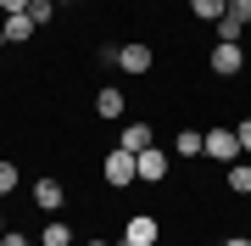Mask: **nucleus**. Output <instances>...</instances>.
<instances>
[{
  "label": "nucleus",
  "mask_w": 251,
  "mask_h": 246,
  "mask_svg": "<svg viewBox=\"0 0 251 246\" xmlns=\"http://www.w3.org/2000/svg\"><path fill=\"white\" fill-rule=\"evenodd\" d=\"M100 173H106V185H117V191H123V185L140 179V163H134V151L117 146V151H106V168H100Z\"/></svg>",
  "instance_id": "f257e3e1"
},
{
  "label": "nucleus",
  "mask_w": 251,
  "mask_h": 246,
  "mask_svg": "<svg viewBox=\"0 0 251 246\" xmlns=\"http://www.w3.org/2000/svg\"><path fill=\"white\" fill-rule=\"evenodd\" d=\"M206 67H212L218 79H234V73L246 67V51H240V45H229V39H218L212 56H206Z\"/></svg>",
  "instance_id": "f03ea898"
},
{
  "label": "nucleus",
  "mask_w": 251,
  "mask_h": 246,
  "mask_svg": "<svg viewBox=\"0 0 251 246\" xmlns=\"http://www.w3.org/2000/svg\"><path fill=\"white\" fill-rule=\"evenodd\" d=\"M123 241H128V246H156V241H162L156 213H134V219L123 224Z\"/></svg>",
  "instance_id": "7ed1b4c3"
},
{
  "label": "nucleus",
  "mask_w": 251,
  "mask_h": 246,
  "mask_svg": "<svg viewBox=\"0 0 251 246\" xmlns=\"http://www.w3.org/2000/svg\"><path fill=\"white\" fill-rule=\"evenodd\" d=\"M206 157L212 163H240V140H234V129H206Z\"/></svg>",
  "instance_id": "20e7f679"
},
{
  "label": "nucleus",
  "mask_w": 251,
  "mask_h": 246,
  "mask_svg": "<svg viewBox=\"0 0 251 246\" xmlns=\"http://www.w3.org/2000/svg\"><path fill=\"white\" fill-rule=\"evenodd\" d=\"M151 62H156V56H151V45H145V39H128V45H117V67H123V73H151Z\"/></svg>",
  "instance_id": "39448f33"
},
{
  "label": "nucleus",
  "mask_w": 251,
  "mask_h": 246,
  "mask_svg": "<svg viewBox=\"0 0 251 246\" xmlns=\"http://www.w3.org/2000/svg\"><path fill=\"white\" fill-rule=\"evenodd\" d=\"M34 207H39V213H62V207H67L62 179H50V173H45V179H34Z\"/></svg>",
  "instance_id": "423d86ee"
},
{
  "label": "nucleus",
  "mask_w": 251,
  "mask_h": 246,
  "mask_svg": "<svg viewBox=\"0 0 251 246\" xmlns=\"http://www.w3.org/2000/svg\"><path fill=\"white\" fill-rule=\"evenodd\" d=\"M134 163H140V179H145V185H162V173H168V157H162V146H145Z\"/></svg>",
  "instance_id": "0eeeda50"
},
{
  "label": "nucleus",
  "mask_w": 251,
  "mask_h": 246,
  "mask_svg": "<svg viewBox=\"0 0 251 246\" xmlns=\"http://www.w3.org/2000/svg\"><path fill=\"white\" fill-rule=\"evenodd\" d=\"M34 28H39V23L28 17V11H17V17H6V23H0V45H23Z\"/></svg>",
  "instance_id": "6e6552de"
},
{
  "label": "nucleus",
  "mask_w": 251,
  "mask_h": 246,
  "mask_svg": "<svg viewBox=\"0 0 251 246\" xmlns=\"http://www.w3.org/2000/svg\"><path fill=\"white\" fill-rule=\"evenodd\" d=\"M117 146H123V151H134V157H140L145 146H156V140H151V123H128V129H123V140H117Z\"/></svg>",
  "instance_id": "1a4fd4ad"
},
{
  "label": "nucleus",
  "mask_w": 251,
  "mask_h": 246,
  "mask_svg": "<svg viewBox=\"0 0 251 246\" xmlns=\"http://www.w3.org/2000/svg\"><path fill=\"white\" fill-rule=\"evenodd\" d=\"M173 151H179V157H201L206 151V135H201V129H179V135H173Z\"/></svg>",
  "instance_id": "9d476101"
},
{
  "label": "nucleus",
  "mask_w": 251,
  "mask_h": 246,
  "mask_svg": "<svg viewBox=\"0 0 251 246\" xmlns=\"http://www.w3.org/2000/svg\"><path fill=\"white\" fill-rule=\"evenodd\" d=\"M95 112H100V118H123V90H117V84H106V90L95 95Z\"/></svg>",
  "instance_id": "9b49d317"
},
{
  "label": "nucleus",
  "mask_w": 251,
  "mask_h": 246,
  "mask_svg": "<svg viewBox=\"0 0 251 246\" xmlns=\"http://www.w3.org/2000/svg\"><path fill=\"white\" fill-rule=\"evenodd\" d=\"M224 179H229V191H234V196H251V163H246V157H240V163H229Z\"/></svg>",
  "instance_id": "f8f14e48"
},
{
  "label": "nucleus",
  "mask_w": 251,
  "mask_h": 246,
  "mask_svg": "<svg viewBox=\"0 0 251 246\" xmlns=\"http://www.w3.org/2000/svg\"><path fill=\"white\" fill-rule=\"evenodd\" d=\"M39 246H73V229H67L62 219H50L45 229H39Z\"/></svg>",
  "instance_id": "ddd939ff"
},
{
  "label": "nucleus",
  "mask_w": 251,
  "mask_h": 246,
  "mask_svg": "<svg viewBox=\"0 0 251 246\" xmlns=\"http://www.w3.org/2000/svg\"><path fill=\"white\" fill-rule=\"evenodd\" d=\"M190 11H196L201 23H218V17L229 11V0H190Z\"/></svg>",
  "instance_id": "4468645a"
},
{
  "label": "nucleus",
  "mask_w": 251,
  "mask_h": 246,
  "mask_svg": "<svg viewBox=\"0 0 251 246\" xmlns=\"http://www.w3.org/2000/svg\"><path fill=\"white\" fill-rule=\"evenodd\" d=\"M23 185V173H17V163H0V196H11Z\"/></svg>",
  "instance_id": "2eb2a0df"
},
{
  "label": "nucleus",
  "mask_w": 251,
  "mask_h": 246,
  "mask_svg": "<svg viewBox=\"0 0 251 246\" xmlns=\"http://www.w3.org/2000/svg\"><path fill=\"white\" fill-rule=\"evenodd\" d=\"M212 28H218V39H229V45H240V34H246V28L234 23V17H218Z\"/></svg>",
  "instance_id": "dca6fc26"
},
{
  "label": "nucleus",
  "mask_w": 251,
  "mask_h": 246,
  "mask_svg": "<svg viewBox=\"0 0 251 246\" xmlns=\"http://www.w3.org/2000/svg\"><path fill=\"white\" fill-rule=\"evenodd\" d=\"M224 17H234L240 28H251V0H229V11H224Z\"/></svg>",
  "instance_id": "f3484780"
},
{
  "label": "nucleus",
  "mask_w": 251,
  "mask_h": 246,
  "mask_svg": "<svg viewBox=\"0 0 251 246\" xmlns=\"http://www.w3.org/2000/svg\"><path fill=\"white\" fill-rule=\"evenodd\" d=\"M28 17H34V23H50V17H56V0H34V6H28Z\"/></svg>",
  "instance_id": "a211bd4d"
},
{
  "label": "nucleus",
  "mask_w": 251,
  "mask_h": 246,
  "mask_svg": "<svg viewBox=\"0 0 251 246\" xmlns=\"http://www.w3.org/2000/svg\"><path fill=\"white\" fill-rule=\"evenodd\" d=\"M234 140H240V157H251V118L234 123Z\"/></svg>",
  "instance_id": "6ab92c4d"
},
{
  "label": "nucleus",
  "mask_w": 251,
  "mask_h": 246,
  "mask_svg": "<svg viewBox=\"0 0 251 246\" xmlns=\"http://www.w3.org/2000/svg\"><path fill=\"white\" fill-rule=\"evenodd\" d=\"M34 6V0H0V11H6V17H17V11H28Z\"/></svg>",
  "instance_id": "aec40b11"
},
{
  "label": "nucleus",
  "mask_w": 251,
  "mask_h": 246,
  "mask_svg": "<svg viewBox=\"0 0 251 246\" xmlns=\"http://www.w3.org/2000/svg\"><path fill=\"white\" fill-rule=\"evenodd\" d=\"M0 246H28V235H23V229H6V235H0Z\"/></svg>",
  "instance_id": "412c9836"
},
{
  "label": "nucleus",
  "mask_w": 251,
  "mask_h": 246,
  "mask_svg": "<svg viewBox=\"0 0 251 246\" xmlns=\"http://www.w3.org/2000/svg\"><path fill=\"white\" fill-rule=\"evenodd\" d=\"M224 246H251V241H246V235H229V241H224Z\"/></svg>",
  "instance_id": "4be33fe9"
},
{
  "label": "nucleus",
  "mask_w": 251,
  "mask_h": 246,
  "mask_svg": "<svg viewBox=\"0 0 251 246\" xmlns=\"http://www.w3.org/2000/svg\"><path fill=\"white\" fill-rule=\"evenodd\" d=\"M84 246H112V241H84Z\"/></svg>",
  "instance_id": "5701e85b"
},
{
  "label": "nucleus",
  "mask_w": 251,
  "mask_h": 246,
  "mask_svg": "<svg viewBox=\"0 0 251 246\" xmlns=\"http://www.w3.org/2000/svg\"><path fill=\"white\" fill-rule=\"evenodd\" d=\"M0 235H6V219H0Z\"/></svg>",
  "instance_id": "b1692460"
},
{
  "label": "nucleus",
  "mask_w": 251,
  "mask_h": 246,
  "mask_svg": "<svg viewBox=\"0 0 251 246\" xmlns=\"http://www.w3.org/2000/svg\"><path fill=\"white\" fill-rule=\"evenodd\" d=\"M67 6H84V0H67Z\"/></svg>",
  "instance_id": "393cba45"
},
{
  "label": "nucleus",
  "mask_w": 251,
  "mask_h": 246,
  "mask_svg": "<svg viewBox=\"0 0 251 246\" xmlns=\"http://www.w3.org/2000/svg\"><path fill=\"white\" fill-rule=\"evenodd\" d=\"M123 246H128V241H123Z\"/></svg>",
  "instance_id": "a878e982"
},
{
  "label": "nucleus",
  "mask_w": 251,
  "mask_h": 246,
  "mask_svg": "<svg viewBox=\"0 0 251 246\" xmlns=\"http://www.w3.org/2000/svg\"><path fill=\"white\" fill-rule=\"evenodd\" d=\"M156 246H162V241H156Z\"/></svg>",
  "instance_id": "bb28decb"
}]
</instances>
